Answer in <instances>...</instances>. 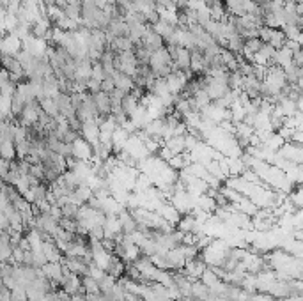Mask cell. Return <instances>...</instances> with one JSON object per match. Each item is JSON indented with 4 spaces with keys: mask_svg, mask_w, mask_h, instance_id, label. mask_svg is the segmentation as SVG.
<instances>
[{
    "mask_svg": "<svg viewBox=\"0 0 303 301\" xmlns=\"http://www.w3.org/2000/svg\"><path fill=\"white\" fill-rule=\"evenodd\" d=\"M21 50H23V41L16 34H9L4 32V37H2V55H13V57H18Z\"/></svg>",
    "mask_w": 303,
    "mask_h": 301,
    "instance_id": "obj_1",
    "label": "cell"
},
{
    "mask_svg": "<svg viewBox=\"0 0 303 301\" xmlns=\"http://www.w3.org/2000/svg\"><path fill=\"white\" fill-rule=\"evenodd\" d=\"M73 149H75V158L80 161H92L94 156V147L89 140H85L83 136H78L75 142H73Z\"/></svg>",
    "mask_w": 303,
    "mask_h": 301,
    "instance_id": "obj_2",
    "label": "cell"
},
{
    "mask_svg": "<svg viewBox=\"0 0 303 301\" xmlns=\"http://www.w3.org/2000/svg\"><path fill=\"white\" fill-rule=\"evenodd\" d=\"M64 268H66V266H64ZM61 289H62L66 294H69V296L76 294L80 289H82V277H78L76 273H71L69 269H66L62 280H61Z\"/></svg>",
    "mask_w": 303,
    "mask_h": 301,
    "instance_id": "obj_3",
    "label": "cell"
},
{
    "mask_svg": "<svg viewBox=\"0 0 303 301\" xmlns=\"http://www.w3.org/2000/svg\"><path fill=\"white\" fill-rule=\"evenodd\" d=\"M92 98H94L96 108H98V117L112 116V96L100 91L98 94H92Z\"/></svg>",
    "mask_w": 303,
    "mask_h": 301,
    "instance_id": "obj_4",
    "label": "cell"
},
{
    "mask_svg": "<svg viewBox=\"0 0 303 301\" xmlns=\"http://www.w3.org/2000/svg\"><path fill=\"white\" fill-rule=\"evenodd\" d=\"M2 64H4L5 71H9L11 74H16L21 82H23V80H29L27 78L25 67L21 66V62L18 60V57H13V55H2Z\"/></svg>",
    "mask_w": 303,
    "mask_h": 301,
    "instance_id": "obj_5",
    "label": "cell"
},
{
    "mask_svg": "<svg viewBox=\"0 0 303 301\" xmlns=\"http://www.w3.org/2000/svg\"><path fill=\"white\" fill-rule=\"evenodd\" d=\"M169 64H174V60H172L171 54H169V50H167V46H165V48L158 50V52H154L153 54L151 62H149V67L153 69V73L156 74L162 67L169 66Z\"/></svg>",
    "mask_w": 303,
    "mask_h": 301,
    "instance_id": "obj_6",
    "label": "cell"
},
{
    "mask_svg": "<svg viewBox=\"0 0 303 301\" xmlns=\"http://www.w3.org/2000/svg\"><path fill=\"white\" fill-rule=\"evenodd\" d=\"M142 43H144L147 48L151 50V52H158V50H162V48H165V39H163L160 34H156L153 30V27L149 25V29H147V32H145V36H144V39H142Z\"/></svg>",
    "mask_w": 303,
    "mask_h": 301,
    "instance_id": "obj_7",
    "label": "cell"
},
{
    "mask_svg": "<svg viewBox=\"0 0 303 301\" xmlns=\"http://www.w3.org/2000/svg\"><path fill=\"white\" fill-rule=\"evenodd\" d=\"M114 82H116V89H121V91L128 92V94L135 89V80H133V76L121 73V71H117L114 74Z\"/></svg>",
    "mask_w": 303,
    "mask_h": 301,
    "instance_id": "obj_8",
    "label": "cell"
},
{
    "mask_svg": "<svg viewBox=\"0 0 303 301\" xmlns=\"http://www.w3.org/2000/svg\"><path fill=\"white\" fill-rule=\"evenodd\" d=\"M0 156H2V160H9V161L18 160L16 142L14 140H0Z\"/></svg>",
    "mask_w": 303,
    "mask_h": 301,
    "instance_id": "obj_9",
    "label": "cell"
},
{
    "mask_svg": "<svg viewBox=\"0 0 303 301\" xmlns=\"http://www.w3.org/2000/svg\"><path fill=\"white\" fill-rule=\"evenodd\" d=\"M293 59H295V54H293L287 46H284V48L277 50V55H275V66L286 69L287 66L293 64Z\"/></svg>",
    "mask_w": 303,
    "mask_h": 301,
    "instance_id": "obj_10",
    "label": "cell"
},
{
    "mask_svg": "<svg viewBox=\"0 0 303 301\" xmlns=\"http://www.w3.org/2000/svg\"><path fill=\"white\" fill-rule=\"evenodd\" d=\"M176 29H178L176 25L169 23V21H165V20H160L156 25H153V30H154V32L160 34V36H162L163 39H165V41L172 36V34L176 32Z\"/></svg>",
    "mask_w": 303,
    "mask_h": 301,
    "instance_id": "obj_11",
    "label": "cell"
},
{
    "mask_svg": "<svg viewBox=\"0 0 303 301\" xmlns=\"http://www.w3.org/2000/svg\"><path fill=\"white\" fill-rule=\"evenodd\" d=\"M41 108L46 116L54 117V119H57V117L61 116V112H59V107H57V101H55L54 98H43L41 99Z\"/></svg>",
    "mask_w": 303,
    "mask_h": 301,
    "instance_id": "obj_12",
    "label": "cell"
},
{
    "mask_svg": "<svg viewBox=\"0 0 303 301\" xmlns=\"http://www.w3.org/2000/svg\"><path fill=\"white\" fill-rule=\"evenodd\" d=\"M82 287L85 289V293H87V294H101L100 280L92 278L91 275H87V277H82Z\"/></svg>",
    "mask_w": 303,
    "mask_h": 301,
    "instance_id": "obj_13",
    "label": "cell"
},
{
    "mask_svg": "<svg viewBox=\"0 0 303 301\" xmlns=\"http://www.w3.org/2000/svg\"><path fill=\"white\" fill-rule=\"evenodd\" d=\"M138 107H140V101L137 98H133L131 94H126V98L122 99V110L126 112V116L131 117L138 110Z\"/></svg>",
    "mask_w": 303,
    "mask_h": 301,
    "instance_id": "obj_14",
    "label": "cell"
},
{
    "mask_svg": "<svg viewBox=\"0 0 303 301\" xmlns=\"http://www.w3.org/2000/svg\"><path fill=\"white\" fill-rule=\"evenodd\" d=\"M243 74L240 71H231L229 73V89L231 91H241L243 89Z\"/></svg>",
    "mask_w": 303,
    "mask_h": 301,
    "instance_id": "obj_15",
    "label": "cell"
},
{
    "mask_svg": "<svg viewBox=\"0 0 303 301\" xmlns=\"http://www.w3.org/2000/svg\"><path fill=\"white\" fill-rule=\"evenodd\" d=\"M264 41L261 37H252V39H246L245 41V48H243V54H257L259 50L262 48Z\"/></svg>",
    "mask_w": 303,
    "mask_h": 301,
    "instance_id": "obj_16",
    "label": "cell"
},
{
    "mask_svg": "<svg viewBox=\"0 0 303 301\" xmlns=\"http://www.w3.org/2000/svg\"><path fill=\"white\" fill-rule=\"evenodd\" d=\"M80 207H82V206H78V204H73V202L64 204V206L61 207V209H62V216H66V218L76 220V218H78Z\"/></svg>",
    "mask_w": 303,
    "mask_h": 301,
    "instance_id": "obj_17",
    "label": "cell"
},
{
    "mask_svg": "<svg viewBox=\"0 0 303 301\" xmlns=\"http://www.w3.org/2000/svg\"><path fill=\"white\" fill-rule=\"evenodd\" d=\"M92 80L101 83H103V80H107V73H105V67L101 66V62H96L94 67H92Z\"/></svg>",
    "mask_w": 303,
    "mask_h": 301,
    "instance_id": "obj_18",
    "label": "cell"
},
{
    "mask_svg": "<svg viewBox=\"0 0 303 301\" xmlns=\"http://www.w3.org/2000/svg\"><path fill=\"white\" fill-rule=\"evenodd\" d=\"M101 91L107 92V94H112V92L116 91V82H114V78L103 80V83H101Z\"/></svg>",
    "mask_w": 303,
    "mask_h": 301,
    "instance_id": "obj_19",
    "label": "cell"
},
{
    "mask_svg": "<svg viewBox=\"0 0 303 301\" xmlns=\"http://www.w3.org/2000/svg\"><path fill=\"white\" fill-rule=\"evenodd\" d=\"M87 91L91 94H98L101 91V82H96V80H87Z\"/></svg>",
    "mask_w": 303,
    "mask_h": 301,
    "instance_id": "obj_20",
    "label": "cell"
},
{
    "mask_svg": "<svg viewBox=\"0 0 303 301\" xmlns=\"http://www.w3.org/2000/svg\"><path fill=\"white\" fill-rule=\"evenodd\" d=\"M282 301H303V296H287Z\"/></svg>",
    "mask_w": 303,
    "mask_h": 301,
    "instance_id": "obj_21",
    "label": "cell"
},
{
    "mask_svg": "<svg viewBox=\"0 0 303 301\" xmlns=\"http://www.w3.org/2000/svg\"><path fill=\"white\" fill-rule=\"evenodd\" d=\"M286 4H296V0H284Z\"/></svg>",
    "mask_w": 303,
    "mask_h": 301,
    "instance_id": "obj_22",
    "label": "cell"
},
{
    "mask_svg": "<svg viewBox=\"0 0 303 301\" xmlns=\"http://www.w3.org/2000/svg\"><path fill=\"white\" fill-rule=\"evenodd\" d=\"M296 4H303V0H296Z\"/></svg>",
    "mask_w": 303,
    "mask_h": 301,
    "instance_id": "obj_23",
    "label": "cell"
}]
</instances>
